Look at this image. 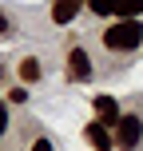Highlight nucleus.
<instances>
[{
  "label": "nucleus",
  "mask_w": 143,
  "mask_h": 151,
  "mask_svg": "<svg viewBox=\"0 0 143 151\" xmlns=\"http://www.w3.org/2000/svg\"><path fill=\"white\" fill-rule=\"evenodd\" d=\"M139 44H143V24L127 20V16L103 32V48H111V52H135Z\"/></svg>",
  "instance_id": "f257e3e1"
},
{
  "label": "nucleus",
  "mask_w": 143,
  "mask_h": 151,
  "mask_svg": "<svg viewBox=\"0 0 143 151\" xmlns=\"http://www.w3.org/2000/svg\"><path fill=\"white\" fill-rule=\"evenodd\" d=\"M115 147H123V151H135L139 147V139H143V119L139 115H123L119 123H115Z\"/></svg>",
  "instance_id": "f03ea898"
},
{
  "label": "nucleus",
  "mask_w": 143,
  "mask_h": 151,
  "mask_svg": "<svg viewBox=\"0 0 143 151\" xmlns=\"http://www.w3.org/2000/svg\"><path fill=\"white\" fill-rule=\"evenodd\" d=\"M83 135H88V143L96 147V151H111L115 147V139H111V131H107L103 119H91L88 127H83Z\"/></svg>",
  "instance_id": "7ed1b4c3"
},
{
  "label": "nucleus",
  "mask_w": 143,
  "mask_h": 151,
  "mask_svg": "<svg viewBox=\"0 0 143 151\" xmlns=\"http://www.w3.org/2000/svg\"><path fill=\"white\" fill-rule=\"evenodd\" d=\"M68 76H72V80H88V76H91V60H88L83 48H72V52H68Z\"/></svg>",
  "instance_id": "20e7f679"
},
{
  "label": "nucleus",
  "mask_w": 143,
  "mask_h": 151,
  "mask_svg": "<svg viewBox=\"0 0 143 151\" xmlns=\"http://www.w3.org/2000/svg\"><path fill=\"white\" fill-rule=\"evenodd\" d=\"M80 8H83V0H52V20L56 24H72Z\"/></svg>",
  "instance_id": "39448f33"
},
{
  "label": "nucleus",
  "mask_w": 143,
  "mask_h": 151,
  "mask_svg": "<svg viewBox=\"0 0 143 151\" xmlns=\"http://www.w3.org/2000/svg\"><path fill=\"white\" fill-rule=\"evenodd\" d=\"M96 115H99V119L107 123V127H111V123H119V119H123V115H119V104H115L111 96H96Z\"/></svg>",
  "instance_id": "423d86ee"
},
{
  "label": "nucleus",
  "mask_w": 143,
  "mask_h": 151,
  "mask_svg": "<svg viewBox=\"0 0 143 151\" xmlns=\"http://www.w3.org/2000/svg\"><path fill=\"white\" fill-rule=\"evenodd\" d=\"M88 8H91L96 16H123L127 0H88Z\"/></svg>",
  "instance_id": "0eeeda50"
},
{
  "label": "nucleus",
  "mask_w": 143,
  "mask_h": 151,
  "mask_svg": "<svg viewBox=\"0 0 143 151\" xmlns=\"http://www.w3.org/2000/svg\"><path fill=\"white\" fill-rule=\"evenodd\" d=\"M20 80H24V83H36V80H40V60H32V56L20 60Z\"/></svg>",
  "instance_id": "6e6552de"
},
{
  "label": "nucleus",
  "mask_w": 143,
  "mask_h": 151,
  "mask_svg": "<svg viewBox=\"0 0 143 151\" xmlns=\"http://www.w3.org/2000/svg\"><path fill=\"white\" fill-rule=\"evenodd\" d=\"M139 12H143V0H127V8H123V16H127V20H135Z\"/></svg>",
  "instance_id": "1a4fd4ad"
},
{
  "label": "nucleus",
  "mask_w": 143,
  "mask_h": 151,
  "mask_svg": "<svg viewBox=\"0 0 143 151\" xmlns=\"http://www.w3.org/2000/svg\"><path fill=\"white\" fill-rule=\"evenodd\" d=\"M0 36H12V24H8V16L0 12Z\"/></svg>",
  "instance_id": "9d476101"
},
{
  "label": "nucleus",
  "mask_w": 143,
  "mask_h": 151,
  "mask_svg": "<svg viewBox=\"0 0 143 151\" xmlns=\"http://www.w3.org/2000/svg\"><path fill=\"white\" fill-rule=\"evenodd\" d=\"M4 127H8V107L0 104V135H4Z\"/></svg>",
  "instance_id": "9b49d317"
},
{
  "label": "nucleus",
  "mask_w": 143,
  "mask_h": 151,
  "mask_svg": "<svg viewBox=\"0 0 143 151\" xmlns=\"http://www.w3.org/2000/svg\"><path fill=\"white\" fill-rule=\"evenodd\" d=\"M32 151H52V143H48V139H36V143H32Z\"/></svg>",
  "instance_id": "f8f14e48"
}]
</instances>
